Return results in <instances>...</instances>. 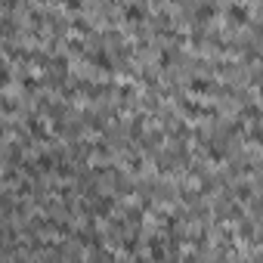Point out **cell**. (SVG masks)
<instances>
[{
	"label": "cell",
	"mask_w": 263,
	"mask_h": 263,
	"mask_svg": "<svg viewBox=\"0 0 263 263\" xmlns=\"http://www.w3.org/2000/svg\"><path fill=\"white\" fill-rule=\"evenodd\" d=\"M226 16H229L232 25H248V19H251V13H248V7L241 4V0H235V4L226 7Z\"/></svg>",
	"instance_id": "cell-1"
},
{
	"label": "cell",
	"mask_w": 263,
	"mask_h": 263,
	"mask_svg": "<svg viewBox=\"0 0 263 263\" xmlns=\"http://www.w3.org/2000/svg\"><path fill=\"white\" fill-rule=\"evenodd\" d=\"M111 208H115V201L108 198V195H99L93 204H90V211H93V217H108L111 214Z\"/></svg>",
	"instance_id": "cell-2"
},
{
	"label": "cell",
	"mask_w": 263,
	"mask_h": 263,
	"mask_svg": "<svg viewBox=\"0 0 263 263\" xmlns=\"http://www.w3.org/2000/svg\"><path fill=\"white\" fill-rule=\"evenodd\" d=\"M124 19H127L130 25H140V22L146 19V10H143L140 4H130V7H124Z\"/></svg>",
	"instance_id": "cell-3"
},
{
	"label": "cell",
	"mask_w": 263,
	"mask_h": 263,
	"mask_svg": "<svg viewBox=\"0 0 263 263\" xmlns=\"http://www.w3.org/2000/svg\"><path fill=\"white\" fill-rule=\"evenodd\" d=\"M93 65H96V68H102V71H108V68H111V62H108V56H105V53H93Z\"/></svg>",
	"instance_id": "cell-4"
},
{
	"label": "cell",
	"mask_w": 263,
	"mask_h": 263,
	"mask_svg": "<svg viewBox=\"0 0 263 263\" xmlns=\"http://www.w3.org/2000/svg\"><path fill=\"white\" fill-rule=\"evenodd\" d=\"M37 164H41V171H56V155H41Z\"/></svg>",
	"instance_id": "cell-5"
},
{
	"label": "cell",
	"mask_w": 263,
	"mask_h": 263,
	"mask_svg": "<svg viewBox=\"0 0 263 263\" xmlns=\"http://www.w3.org/2000/svg\"><path fill=\"white\" fill-rule=\"evenodd\" d=\"M192 93H208V81L204 78H195L192 81Z\"/></svg>",
	"instance_id": "cell-6"
},
{
	"label": "cell",
	"mask_w": 263,
	"mask_h": 263,
	"mask_svg": "<svg viewBox=\"0 0 263 263\" xmlns=\"http://www.w3.org/2000/svg\"><path fill=\"white\" fill-rule=\"evenodd\" d=\"M149 254H152L155 260H161V257H164V248H161V241H152V248H149Z\"/></svg>",
	"instance_id": "cell-7"
},
{
	"label": "cell",
	"mask_w": 263,
	"mask_h": 263,
	"mask_svg": "<svg viewBox=\"0 0 263 263\" xmlns=\"http://www.w3.org/2000/svg\"><path fill=\"white\" fill-rule=\"evenodd\" d=\"M251 140H254V143H263V124H257V127L251 130Z\"/></svg>",
	"instance_id": "cell-8"
},
{
	"label": "cell",
	"mask_w": 263,
	"mask_h": 263,
	"mask_svg": "<svg viewBox=\"0 0 263 263\" xmlns=\"http://www.w3.org/2000/svg\"><path fill=\"white\" fill-rule=\"evenodd\" d=\"M65 10H81V0H62Z\"/></svg>",
	"instance_id": "cell-9"
},
{
	"label": "cell",
	"mask_w": 263,
	"mask_h": 263,
	"mask_svg": "<svg viewBox=\"0 0 263 263\" xmlns=\"http://www.w3.org/2000/svg\"><path fill=\"white\" fill-rule=\"evenodd\" d=\"M245 118H251V121H257V105H248V108H245Z\"/></svg>",
	"instance_id": "cell-10"
},
{
	"label": "cell",
	"mask_w": 263,
	"mask_h": 263,
	"mask_svg": "<svg viewBox=\"0 0 263 263\" xmlns=\"http://www.w3.org/2000/svg\"><path fill=\"white\" fill-rule=\"evenodd\" d=\"M198 19H211V7H201L198 10Z\"/></svg>",
	"instance_id": "cell-11"
}]
</instances>
